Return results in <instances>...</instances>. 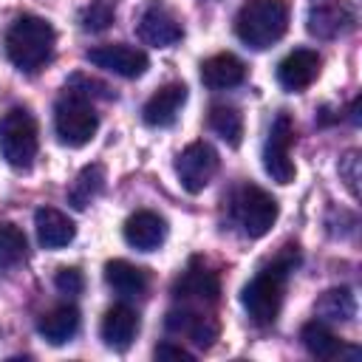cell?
<instances>
[{"instance_id":"1f68e13d","label":"cell","mask_w":362,"mask_h":362,"mask_svg":"<svg viewBox=\"0 0 362 362\" xmlns=\"http://www.w3.org/2000/svg\"><path fill=\"white\" fill-rule=\"evenodd\" d=\"M359 105H362V99H354V107H351V122L354 124L359 122Z\"/></svg>"},{"instance_id":"6da1fadb","label":"cell","mask_w":362,"mask_h":362,"mask_svg":"<svg viewBox=\"0 0 362 362\" xmlns=\"http://www.w3.org/2000/svg\"><path fill=\"white\" fill-rule=\"evenodd\" d=\"M297 260H300L297 257V246H283V252L246 283L240 300H243V308L252 317V322L272 325L277 320L280 305H283L286 277H288V272H294Z\"/></svg>"},{"instance_id":"e0dca14e","label":"cell","mask_w":362,"mask_h":362,"mask_svg":"<svg viewBox=\"0 0 362 362\" xmlns=\"http://www.w3.org/2000/svg\"><path fill=\"white\" fill-rule=\"evenodd\" d=\"M136 334H139V314L130 305L119 303V305H110L105 311V317H102V339H105L107 348L124 351V348H130Z\"/></svg>"},{"instance_id":"f546056e","label":"cell","mask_w":362,"mask_h":362,"mask_svg":"<svg viewBox=\"0 0 362 362\" xmlns=\"http://www.w3.org/2000/svg\"><path fill=\"white\" fill-rule=\"evenodd\" d=\"M54 286H57V291H62V294H79V291L85 288V277H82V272H79L76 266H62V269L54 274Z\"/></svg>"},{"instance_id":"ba28073f","label":"cell","mask_w":362,"mask_h":362,"mask_svg":"<svg viewBox=\"0 0 362 362\" xmlns=\"http://www.w3.org/2000/svg\"><path fill=\"white\" fill-rule=\"evenodd\" d=\"M218 153L212 144L206 141H192L181 150V156L175 158V173H178V181L187 192H201L204 187H209V181L215 178L218 173Z\"/></svg>"},{"instance_id":"277c9868","label":"cell","mask_w":362,"mask_h":362,"mask_svg":"<svg viewBox=\"0 0 362 362\" xmlns=\"http://www.w3.org/2000/svg\"><path fill=\"white\" fill-rule=\"evenodd\" d=\"M40 150L37 122L25 107H11L0 119V153L14 170H28Z\"/></svg>"},{"instance_id":"9a60e30c","label":"cell","mask_w":362,"mask_h":362,"mask_svg":"<svg viewBox=\"0 0 362 362\" xmlns=\"http://www.w3.org/2000/svg\"><path fill=\"white\" fill-rule=\"evenodd\" d=\"M164 238H167V221L150 209H139L124 221V240L133 249L153 252L164 243Z\"/></svg>"},{"instance_id":"5b68a950","label":"cell","mask_w":362,"mask_h":362,"mask_svg":"<svg viewBox=\"0 0 362 362\" xmlns=\"http://www.w3.org/2000/svg\"><path fill=\"white\" fill-rule=\"evenodd\" d=\"M54 130H57L62 144L82 147L96 136L99 116H96V110H93V105L88 99L65 90V96L54 107Z\"/></svg>"},{"instance_id":"484cf974","label":"cell","mask_w":362,"mask_h":362,"mask_svg":"<svg viewBox=\"0 0 362 362\" xmlns=\"http://www.w3.org/2000/svg\"><path fill=\"white\" fill-rule=\"evenodd\" d=\"M25 252H28L25 232L14 223H0V269H11L23 263Z\"/></svg>"},{"instance_id":"8fae6325","label":"cell","mask_w":362,"mask_h":362,"mask_svg":"<svg viewBox=\"0 0 362 362\" xmlns=\"http://www.w3.org/2000/svg\"><path fill=\"white\" fill-rule=\"evenodd\" d=\"M88 59L96 65V68H105L116 76H124V79H136L147 71L150 59L144 51L133 48V45H124V42H107V45H96L88 51Z\"/></svg>"},{"instance_id":"f1b7e54d","label":"cell","mask_w":362,"mask_h":362,"mask_svg":"<svg viewBox=\"0 0 362 362\" xmlns=\"http://www.w3.org/2000/svg\"><path fill=\"white\" fill-rule=\"evenodd\" d=\"M339 175H342V181L348 184L351 195L359 198V153H356V150H348V153L339 158Z\"/></svg>"},{"instance_id":"7402d4cb","label":"cell","mask_w":362,"mask_h":362,"mask_svg":"<svg viewBox=\"0 0 362 362\" xmlns=\"http://www.w3.org/2000/svg\"><path fill=\"white\" fill-rule=\"evenodd\" d=\"M102 187H105V167L102 164H88L74 178V184L68 189V204L74 209H85L102 192Z\"/></svg>"},{"instance_id":"ac0fdd59","label":"cell","mask_w":362,"mask_h":362,"mask_svg":"<svg viewBox=\"0 0 362 362\" xmlns=\"http://www.w3.org/2000/svg\"><path fill=\"white\" fill-rule=\"evenodd\" d=\"M34 226H37V238L45 249H62L76 235L74 221L65 212L54 209V206H40L34 212Z\"/></svg>"},{"instance_id":"7a4b0ae2","label":"cell","mask_w":362,"mask_h":362,"mask_svg":"<svg viewBox=\"0 0 362 362\" xmlns=\"http://www.w3.org/2000/svg\"><path fill=\"white\" fill-rule=\"evenodd\" d=\"M54 42L57 34L51 28V23H45L42 17L34 14H23L11 23V28L6 31V54L11 59V65L23 74H37L54 54Z\"/></svg>"},{"instance_id":"4dcf8cb0","label":"cell","mask_w":362,"mask_h":362,"mask_svg":"<svg viewBox=\"0 0 362 362\" xmlns=\"http://www.w3.org/2000/svg\"><path fill=\"white\" fill-rule=\"evenodd\" d=\"M153 356H156V359H181V362H192V354L184 351L181 345H173V342H161V345H156Z\"/></svg>"},{"instance_id":"d4e9b609","label":"cell","mask_w":362,"mask_h":362,"mask_svg":"<svg viewBox=\"0 0 362 362\" xmlns=\"http://www.w3.org/2000/svg\"><path fill=\"white\" fill-rule=\"evenodd\" d=\"M209 127L229 144V147H238L240 139H243V116L238 107L232 105H212L209 110Z\"/></svg>"},{"instance_id":"52a82bcc","label":"cell","mask_w":362,"mask_h":362,"mask_svg":"<svg viewBox=\"0 0 362 362\" xmlns=\"http://www.w3.org/2000/svg\"><path fill=\"white\" fill-rule=\"evenodd\" d=\"M291 141H294V124L288 113H280L272 122L266 147H263V167L277 184L294 181V161H291Z\"/></svg>"},{"instance_id":"5bb4252c","label":"cell","mask_w":362,"mask_h":362,"mask_svg":"<svg viewBox=\"0 0 362 362\" xmlns=\"http://www.w3.org/2000/svg\"><path fill=\"white\" fill-rule=\"evenodd\" d=\"M184 102H187V85L184 82H170L147 99L141 116L150 127H170L178 119V110L184 107Z\"/></svg>"},{"instance_id":"44dd1931","label":"cell","mask_w":362,"mask_h":362,"mask_svg":"<svg viewBox=\"0 0 362 362\" xmlns=\"http://www.w3.org/2000/svg\"><path fill=\"white\" fill-rule=\"evenodd\" d=\"M37 331H40L51 345H65V342L74 339V334L79 331V311H76L74 305L51 308L48 314L40 317Z\"/></svg>"},{"instance_id":"3957f363","label":"cell","mask_w":362,"mask_h":362,"mask_svg":"<svg viewBox=\"0 0 362 362\" xmlns=\"http://www.w3.org/2000/svg\"><path fill=\"white\" fill-rule=\"evenodd\" d=\"M288 28L286 0H246L235 17V34L243 45L263 51L272 48Z\"/></svg>"},{"instance_id":"4316f807","label":"cell","mask_w":362,"mask_h":362,"mask_svg":"<svg viewBox=\"0 0 362 362\" xmlns=\"http://www.w3.org/2000/svg\"><path fill=\"white\" fill-rule=\"evenodd\" d=\"M65 90H68V93H76V96H82V99H88V102H90V99H96V96L110 99L107 85H102L99 79H90V76H85V74H74V76L68 79Z\"/></svg>"},{"instance_id":"4fadbf2b","label":"cell","mask_w":362,"mask_h":362,"mask_svg":"<svg viewBox=\"0 0 362 362\" xmlns=\"http://www.w3.org/2000/svg\"><path fill=\"white\" fill-rule=\"evenodd\" d=\"M173 294L175 300H184V303H215L221 294V283H218V274L209 272L206 266L189 263V269L175 280Z\"/></svg>"},{"instance_id":"8992f818","label":"cell","mask_w":362,"mask_h":362,"mask_svg":"<svg viewBox=\"0 0 362 362\" xmlns=\"http://www.w3.org/2000/svg\"><path fill=\"white\" fill-rule=\"evenodd\" d=\"M232 215L243 229V235L263 238L277 221V201L257 184H243L232 195Z\"/></svg>"},{"instance_id":"ffe728a7","label":"cell","mask_w":362,"mask_h":362,"mask_svg":"<svg viewBox=\"0 0 362 362\" xmlns=\"http://www.w3.org/2000/svg\"><path fill=\"white\" fill-rule=\"evenodd\" d=\"M105 283L122 297H139L147 291V272L130 260H110L105 263Z\"/></svg>"},{"instance_id":"83f0119b","label":"cell","mask_w":362,"mask_h":362,"mask_svg":"<svg viewBox=\"0 0 362 362\" xmlns=\"http://www.w3.org/2000/svg\"><path fill=\"white\" fill-rule=\"evenodd\" d=\"M113 23V8L107 3H93L82 11V28L88 31H105Z\"/></svg>"},{"instance_id":"d6986e66","label":"cell","mask_w":362,"mask_h":362,"mask_svg":"<svg viewBox=\"0 0 362 362\" xmlns=\"http://www.w3.org/2000/svg\"><path fill=\"white\" fill-rule=\"evenodd\" d=\"M246 79V68L235 54H215L201 65V82L209 90H229Z\"/></svg>"},{"instance_id":"2e32d148","label":"cell","mask_w":362,"mask_h":362,"mask_svg":"<svg viewBox=\"0 0 362 362\" xmlns=\"http://www.w3.org/2000/svg\"><path fill=\"white\" fill-rule=\"evenodd\" d=\"M167 331L170 334H178V337H187L192 339L195 345L201 348H209L212 339L218 337V322L201 311H192V308H181V311H170L167 320H164Z\"/></svg>"},{"instance_id":"cb8c5ba5","label":"cell","mask_w":362,"mask_h":362,"mask_svg":"<svg viewBox=\"0 0 362 362\" xmlns=\"http://www.w3.org/2000/svg\"><path fill=\"white\" fill-rule=\"evenodd\" d=\"M314 311H317L322 320L348 322V320L356 314V300H354L351 288H328V291L317 300Z\"/></svg>"},{"instance_id":"9c48e42d","label":"cell","mask_w":362,"mask_h":362,"mask_svg":"<svg viewBox=\"0 0 362 362\" xmlns=\"http://www.w3.org/2000/svg\"><path fill=\"white\" fill-rule=\"evenodd\" d=\"M308 34L317 40H334L356 25V8L348 0H322L308 8Z\"/></svg>"},{"instance_id":"603a6c76","label":"cell","mask_w":362,"mask_h":362,"mask_svg":"<svg viewBox=\"0 0 362 362\" xmlns=\"http://www.w3.org/2000/svg\"><path fill=\"white\" fill-rule=\"evenodd\" d=\"M300 339H303L305 351H308L311 356H317V359H334V356H339V351H342V342L337 339V334L328 331V328H325L322 322H317V320L303 325Z\"/></svg>"},{"instance_id":"7c38bea8","label":"cell","mask_w":362,"mask_h":362,"mask_svg":"<svg viewBox=\"0 0 362 362\" xmlns=\"http://www.w3.org/2000/svg\"><path fill=\"white\" fill-rule=\"evenodd\" d=\"M320 65H322V59H320L317 51L297 48V51H291L288 57L280 59V65H277V82L286 90H291V93L294 90H303V88H308L317 79Z\"/></svg>"},{"instance_id":"30bf717a","label":"cell","mask_w":362,"mask_h":362,"mask_svg":"<svg viewBox=\"0 0 362 362\" xmlns=\"http://www.w3.org/2000/svg\"><path fill=\"white\" fill-rule=\"evenodd\" d=\"M136 31L147 45H156V48H167L184 37L181 20L173 14V8H167L158 0L144 6V11L139 14V23H136Z\"/></svg>"}]
</instances>
